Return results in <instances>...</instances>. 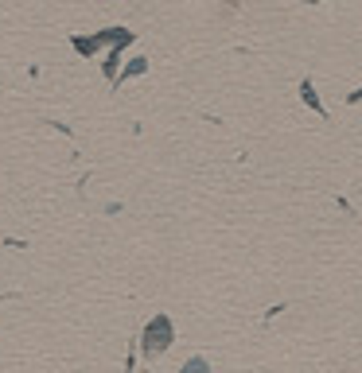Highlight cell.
Here are the masks:
<instances>
[{"label": "cell", "instance_id": "cell-1", "mask_svg": "<svg viewBox=\"0 0 362 373\" xmlns=\"http://www.w3.org/2000/svg\"><path fill=\"white\" fill-rule=\"evenodd\" d=\"M167 342H172V319H167V315H156L145 331V354L152 358V354L167 350Z\"/></svg>", "mask_w": 362, "mask_h": 373}, {"label": "cell", "instance_id": "cell-2", "mask_svg": "<svg viewBox=\"0 0 362 373\" xmlns=\"http://www.w3.org/2000/svg\"><path fill=\"white\" fill-rule=\"evenodd\" d=\"M300 94H304V101H308V105H312L315 113H320V117H323V113H327V109L320 105V98H315V89H312V78H304V82H300Z\"/></svg>", "mask_w": 362, "mask_h": 373}]
</instances>
